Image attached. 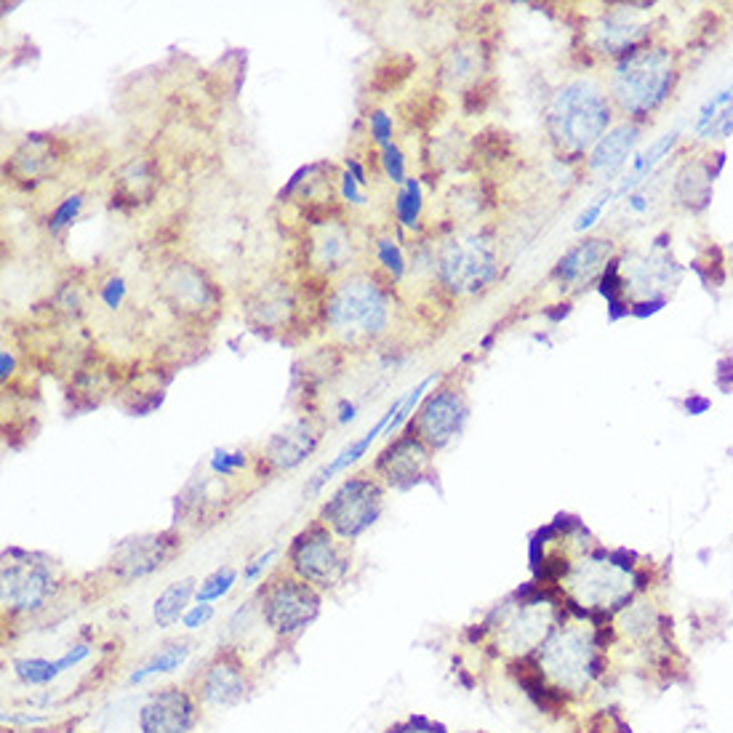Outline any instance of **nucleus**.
<instances>
[{
	"instance_id": "obj_1",
	"label": "nucleus",
	"mask_w": 733,
	"mask_h": 733,
	"mask_svg": "<svg viewBox=\"0 0 733 733\" xmlns=\"http://www.w3.org/2000/svg\"><path fill=\"white\" fill-rule=\"evenodd\" d=\"M320 320L328 334L350 350L382 342L392 328V283L379 272H350L328 286Z\"/></svg>"
},
{
	"instance_id": "obj_31",
	"label": "nucleus",
	"mask_w": 733,
	"mask_h": 733,
	"mask_svg": "<svg viewBox=\"0 0 733 733\" xmlns=\"http://www.w3.org/2000/svg\"><path fill=\"white\" fill-rule=\"evenodd\" d=\"M16 675L30 683V686H48L51 680H56L62 675L59 664L48 662V659H22V662L14 664Z\"/></svg>"
},
{
	"instance_id": "obj_17",
	"label": "nucleus",
	"mask_w": 733,
	"mask_h": 733,
	"mask_svg": "<svg viewBox=\"0 0 733 733\" xmlns=\"http://www.w3.org/2000/svg\"><path fill=\"white\" fill-rule=\"evenodd\" d=\"M142 733H190L195 726V704L179 688L150 696L139 715Z\"/></svg>"
},
{
	"instance_id": "obj_41",
	"label": "nucleus",
	"mask_w": 733,
	"mask_h": 733,
	"mask_svg": "<svg viewBox=\"0 0 733 733\" xmlns=\"http://www.w3.org/2000/svg\"><path fill=\"white\" fill-rule=\"evenodd\" d=\"M0 363H3V382H8V376L14 374V368H16V360H14V352L3 350L0 352Z\"/></svg>"
},
{
	"instance_id": "obj_35",
	"label": "nucleus",
	"mask_w": 733,
	"mask_h": 733,
	"mask_svg": "<svg viewBox=\"0 0 733 733\" xmlns=\"http://www.w3.org/2000/svg\"><path fill=\"white\" fill-rule=\"evenodd\" d=\"M368 134L371 142L382 150L387 144H392V118L384 110H374L368 115Z\"/></svg>"
},
{
	"instance_id": "obj_28",
	"label": "nucleus",
	"mask_w": 733,
	"mask_h": 733,
	"mask_svg": "<svg viewBox=\"0 0 733 733\" xmlns=\"http://www.w3.org/2000/svg\"><path fill=\"white\" fill-rule=\"evenodd\" d=\"M422 206H424V198H422V182L414 179V176H408L406 184L400 187L398 195H395V219H398L400 227H406V230H416L419 227V216H422Z\"/></svg>"
},
{
	"instance_id": "obj_27",
	"label": "nucleus",
	"mask_w": 733,
	"mask_h": 733,
	"mask_svg": "<svg viewBox=\"0 0 733 733\" xmlns=\"http://www.w3.org/2000/svg\"><path fill=\"white\" fill-rule=\"evenodd\" d=\"M480 70V51L472 46H456L451 48L440 67V78L451 83V86H464L467 80H475Z\"/></svg>"
},
{
	"instance_id": "obj_25",
	"label": "nucleus",
	"mask_w": 733,
	"mask_h": 733,
	"mask_svg": "<svg viewBox=\"0 0 733 733\" xmlns=\"http://www.w3.org/2000/svg\"><path fill=\"white\" fill-rule=\"evenodd\" d=\"M192 595H198L195 592V579H182V582L168 584L166 590L160 592L158 600H155V608H152L155 624L160 630H168L171 624L179 622V616L187 614Z\"/></svg>"
},
{
	"instance_id": "obj_24",
	"label": "nucleus",
	"mask_w": 733,
	"mask_h": 733,
	"mask_svg": "<svg viewBox=\"0 0 733 733\" xmlns=\"http://www.w3.org/2000/svg\"><path fill=\"white\" fill-rule=\"evenodd\" d=\"M696 134L704 139H723L733 134V86L704 102L696 120Z\"/></svg>"
},
{
	"instance_id": "obj_29",
	"label": "nucleus",
	"mask_w": 733,
	"mask_h": 733,
	"mask_svg": "<svg viewBox=\"0 0 733 733\" xmlns=\"http://www.w3.org/2000/svg\"><path fill=\"white\" fill-rule=\"evenodd\" d=\"M640 27L635 22H630L627 16H611L606 22L600 24L598 38L600 46L608 48V54H616V51H624L630 48L635 40L640 38Z\"/></svg>"
},
{
	"instance_id": "obj_38",
	"label": "nucleus",
	"mask_w": 733,
	"mask_h": 733,
	"mask_svg": "<svg viewBox=\"0 0 733 733\" xmlns=\"http://www.w3.org/2000/svg\"><path fill=\"white\" fill-rule=\"evenodd\" d=\"M275 555H278V547H270V550L262 552V555H259V558L251 560V563H248V566L243 568V582L254 584L256 579H259V576L264 574V568L270 566L272 560H275Z\"/></svg>"
},
{
	"instance_id": "obj_8",
	"label": "nucleus",
	"mask_w": 733,
	"mask_h": 733,
	"mask_svg": "<svg viewBox=\"0 0 733 733\" xmlns=\"http://www.w3.org/2000/svg\"><path fill=\"white\" fill-rule=\"evenodd\" d=\"M568 587L576 603L587 611H616L632 598L635 574L624 563L592 555L571 571Z\"/></svg>"
},
{
	"instance_id": "obj_23",
	"label": "nucleus",
	"mask_w": 733,
	"mask_h": 733,
	"mask_svg": "<svg viewBox=\"0 0 733 733\" xmlns=\"http://www.w3.org/2000/svg\"><path fill=\"white\" fill-rule=\"evenodd\" d=\"M246 678L238 664L230 659H216L200 683V694L208 704L216 707H232L246 696Z\"/></svg>"
},
{
	"instance_id": "obj_30",
	"label": "nucleus",
	"mask_w": 733,
	"mask_h": 733,
	"mask_svg": "<svg viewBox=\"0 0 733 733\" xmlns=\"http://www.w3.org/2000/svg\"><path fill=\"white\" fill-rule=\"evenodd\" d=\"M187 656H190V646H187V643L166 646L163 651H158V654L152 656L144 667H139V670L131 675V683H144V680L152 678V675H163V672L179 670V667L187 662Z\"/></svg>"
},
{
	"instance_id": "obj_21",
	"label": "nucleus",
	"mask_w": 733,
	"mask_h": 733,
	"mask_svg": "<svg viewBox=\"0 0 733 733\" xmlns=\"http://www.w3.org/2000/svg\"><path fill=\"white\" fill-rule=\"evenodd\" d=\"M296 310H299V304H296V296L291 294L288 283H267V286L256 291V296L251 299V307H248L254 323L262 326L264 331L286 328L294 320Z\"/></svg>"
},
{
	"instance_id": "obj_15",
	"label": "nucleus",
	"mask_w": 733,
	"mask_h": 733,
	"mask_svg": "<svg viewBox=\"0 0 733 733\" xmlns=\"http://www.w3.org/2000/svg\"><path fill=\"white\" fill-rule=\"evenodd\" d=\"M320 440H323V424L315 416H299L267 440L264 462L275 472H291L315 454Z\"/></svg>"
},
{
	"instance_id": "obj_6",
	"label": "nucleus",
	"mask_w": 733,
	"mask_h": 733,
	"mask_svg": "<svg viewBox=\"0 0 733 733\" xmlns=\"http://www.w3.org/2000/svg\"><path fill=\"white\" fill-rule=\"evenodd\" d=\"M384 510V486L376 478L355 475L336 488L323 504L320 523L334 531L344 542H355L374 526Z\"/></svg>"
},
{
	"instance_id": "obj_34",
	"label": "nucleus",
	"mask_w": 733,
	"mask_h": 733,
	"mask_svg": "<svg viewBox=\"0 0 733 733\" xmlns=\"http://www.w3.org/2000/svg\"><path fill=\"white\" fill-rule=\"evenodd\" d=\"M80 211H83V195H80V192L67 195V198L54 208V214L48 216V232H54L56 235V232L67 230V227L78 219Z\"/></svg>"
},
{
	"instance_id": "obj_19",
	"label": "nucleus",
	"mask_w": 733,
	"mask_h": 733,
	"mask_svg": "<svg viewBox=\"0 0 733 733\" xmlns=\"http://www.w3.org/2000/svg\"><path fill=\"white\" fill-rule=\"evenodd\" d=\"M400 403H403V395H400L398 400H392V406L387 408V411H384V414L379 416V419H376V424H374V427H371V430L366 432V435H360L358 440H352L350 446L342 448V451H339V454H336L334 459H331V462L326 464V467H323V470L315 472V475H312L310 483L304 486V494H310V496L312 494H318L320 488L326 486L328 480L336 478L339 472L350 470V467L355 462H360V459H363V456L368 454V448L374 446L376 438H379V435H384V432H387V427H390V422H392V419H395V414H398Z\"/></svg>"
},
{
	"instance_id": "obj_3",
	"label": "nucleus",
	"mask_w": 733,
	"mask_h": 733,
	"mask_svg": "<svg viewBox=\"0 0 733 733\" xmlns=\"http://www.w3.org/2000/svg\"><path fill=\"white\" fill-rule=\"evenodd\" d=\"M539 664L560 691L584 694L606 670V656L590 630L560 627L542 643Z\"/></svg>"
},
{
	"instance_id": "obj_10",
	"label": "nucleus",
	"mask_w": 733,
	"mask_h": 733,
	"mask_svg": "<svg viewBox=\"0 0 733 733\" xmlns=\"http://www.w3.org/2000/svg\"><path fill=\"white\" fill-rule=\"evenodd\" d=\"M320 614V595L299 576H283L262 590V619L275 635L291 638Z\"/></svg>"
},
{
	"instance_id": "obj_2",
	"label": "nucleus",
	"mask_w": 733,
	"mask_h": 733,
	"mask_svg": "<svg viewBox=\"0 0 733 733\" xmlns=\"http://www.w3.org/2000/svg\"><path fill=\"white\" fill-rule=\"evenodd\" d=\"M611 110L603 91L590 80H574L552 96L547 123L560 150L582 155L606 136Z\"/></svg>"
},
{
	"instance_id": "obj_4",
	"label": "nucleus",
	"mask_w": 733,
	"mask_h": 733,
	"mask_svg": "<svg viewBox=\"0 0 733 733\" xmlns=\"http://www.w3.org/2000/svg\"><path fill=\"white\" fill-rule=\"evenodd\" d=\"M672 86V59L664 48L632 51L616 67L611 91L624 112L635 118L646 115L664 102Z\"/></svg>"
},
{
	"instance_id": "obj_13",
	"label": "nucleus",
	"mask_w": 733,
	"mask_h": 733,
	"mask_svg": "<svg viewBox=\"0 0 733 733\" xmlns=\"http://www.w3.org/2000/svg\"><path fill=\"white\" fill-rule=\"evenodd\" d=\"M160 296L184 318H203L219 307V288L203 267L192 262H171L160 275Z\"/></svg>"
},
{
	"instance_id": "obj_18",
	"label": "nucleus",
	"mask_w": 733,
	"mask_h": 733,
	"mask_svg": "<svg viewBox=\"0 0 733 733\" xmlns=\"http://www.w3.org/2000/svg\"><path fill=\"white\" fill-rule=\"evenodd\" d=\"M59 166H62V152L56 150L51 136H30L11 155V174L19 182H46L59 171Z\"/></svg>"
},
{
	"instance_id": "obj_20",
	"label": "nucleus",
	"mask_w": 733,
	"mask_h": 733,
	"mask_svg": "<svg viewBox=\"0 0 733 733\" xmlns=\"http://www.w3.org/2000/svg\"><path fill=\"white\" fill-rule=\"evenodd\" d=\"M611 246L608 240H582L579 246H574L555 267V278L566 286H584L598 275L608 262Z\"/></svg>"
},
{
	"instance_id": "obj_5",
	"label": "nucleus",
	"mask_w": 733,
	"mask_h": 733,
	"mask_svg": "<svg viewBox=\"0 0 733 733\" xmlns=\"http://www.w3.org/2000/svg\"><path fill=\"white\" fill-rule=\"evenodd\" d=\"M432 272L451 294H478L488 288L499 275L494 246L486 238L448 240L446 246L432 256Z\"/></svg>"
},
{
	"instance_id": "obj_40",
	"label": "nucleus",
	"mask_w": 733,
	"mask_h": 733,
	"mask_svg": "<svg viewBox=\"0 0 733 733\" xmlns=\"http://www.w3.org/2000/svg\"><path fill=\"white\" fill-rule=\"evenodd\" d=\"M606 206H608V198H600L598 203H595V206L587 208V211H584V214L579 216V222H576V230H579V232H582V230H590L592 224L598 222L600 211H603V208H606Z\"/></svg>"
},
{
	"instance_id": "obj_22",
	"label": "nucleus",
	"mask_w": 733,
	"mask_h": 733,
	"mask_svg": "<svg viewBox=\"0 0 733 733\" xmlns=\"http://www.w3.org/2000/svg\"><path fill=\"white\" fill-rule=\"evenodd\" d=\"M638 136L640 128L635 126V123H622V126H616L614 131H608V134L592 147L587 168L598 176L616 174V171L627 163V155H630L632 147L638 144Z\"/></svg>"
},
{
	"instance_id": "obj_9",
	"label": "nucleus",
	"mask_w": 733,
	"mask_h": 733,
	"mask_svg": "<svg viewBox=\"0 0 733 733\" xmlns=\"http://www.w3.org/2000/svg\"><path fill=\"white\" fill-rule=\"evenodd\" d=\"M54 592L56 576L48 560H35L16 550L6 552L3 592H0V603L6 611H16V614L40 611L54 598Z\"/></svg>"
},
{
	"instance_id": "obj_33",
	"label": "nucleus",
	"mask_w": 733,
	"mask_h": 733,
	"mask_svg": "<svg viewBox=\"0 0 733 733\" xmlns=\"http://www.w3.org/2000/svg\"><path fill=\"white\" fill-rule=\"evenodd\" d=\"M379 166H382V174L387 176V182L398 184V187L406 184V155H403L398 144L392 142L379 150Z\"/></svg>"
},
{
	"instance_id": "obj_14",
	"label": "nucleus",
	"mask_w": 733,
	"mask_h": 733,
	"mask_svg": "<svg viewBox=\"0 0 733 733\" xmlns=\"http://www.w3.org/2000/svg\"><path fill=\"white\" fill-rule=\"evenodd\" d=\"M379 483L392 488H411L430 475V448L422 440L403 432L400 438L390 440L374 464Z\"/></svg>"
},
{
	"instance_id": "obj_36",
	"label": "nucleus",
	"mask_w": 733,
	"mask_h": 733,
	"mask_svg": "<svg viewBox=\"0 0 733 733\" xmlns=\"http://www.w3.org/2000/svg\"><path fill=\"white\" fill-rule=\"evenodd\" d=\"M246 462L248 459L243 451H216V454L211 456V470H214L216 475H222V478H230V475H235L238 470H243Z\"/></svg>"
},
{
	"instance_id": "obj_37",
	"label": "nucleus",
	"mask_w": 733,
	"mask_h": 733,
	"mask_svg": "<svg viewBox=\"0 0 733 733\" xmlns=\"http://www.w3.org/2000/svg\"><path fill=\"white\" fill-rule=\"evenodd\" d=\"M339 195H342L350 206H360V208L368 206V195L363 192V187H360V184L355 182L350 174H347V171L339 174Z\"/></svg>"
},
{
	"instance_id": "obj_32",
	"label": "nucleus",
	"mask_w": 733,
	"mask_h": 733,
	"mask_svg": "<svg viewBox=\"0 0 733 733\" xmlns=\"http://www.w3.org/2000/svg\"><path fill=\"white\" fill-rule=\"evenodd\" d=\"M238 582V571L235 568H219V571H214V574L208 576L206 582L200 584V590H198V603H214V600L224 598L227 592L232 590V584Z\"/></svg>"
},
{
	"instance_id": "obj_12",
	"label": "nucleus",
	"mask_w": 733,
	"mask_h": 733,
	"mask_svg": "<svg viewBox=\"0 0 733 733\" xmlns=\"http://www.w3.org/2000/svg\"><path fill=\"white\" fill-rule=\"evenodd\" d=\"M467 416H470V406L462 392L454 387H443L422 400L414 419L408 422V432L422 440L427 448L440 451L462 432Z\"/></svg>"
},
{
	"instance_id": "obj_39",
	"label": "nucleus",
	"mask_w": 733,
	"mask_h": 733,
	"mask_svg": "<svg viewBox=\"0 0 733 733\" xmlns=\"http://www.w3.org/2000/svg\"><path fill=\"white\" fill-rule=\"evenodd\" d=\"M211 616H214V606H211V603H198V606H192L190 611L182 616V622L187 630H198V627H203Z\"/></svg>"
},
{
	"instance_id": "obj_7",
	"label": "nucleus",
	"mask_w": 733,
	"mask_h": 733,
	"mask_svg": "<svg viewBox=\"0 0 733 733\" xmlns=\"http://www.w3.org/2000/svg\"><path fill=\"white\" fill-rule=\"evenodd\" d=\"M288 563L302 582L320 590H331L347 579L350 574V558L336 534L323 523L304 528L288 547Z\"/></svg>"
},
{
	"instance_id": "obj_11",
	"label": "nucleus",
	"mask_w": 733,
	"mask_h": 733,
	"mask_svg": "<svg viewBox=\"0 0 733 733\" xmlns=\"http://www.w3.org/2000/svg\"><path fill=\"white\" fill-rule=\"evenodd\" d=\"M355 259H358V243H355L350 222L334 214L312 224L307 232V267L312 275L328 283L342 280L355 272L352 270Z\"/></svg>"
},
{
	"instance_id": "obj_26",
	"label": "nucleus",
	"mask_w": 733,
	"mask_h": 733,
	"mask_svg": "<svg viewBox=\"0 0 733 733\" xmlns=\"http://www.w3.org/2000/svg\"><path fill=\"white\" fill-rule=\"evenodd\" d=\"M371 248H374V262L379 264V275L382 278H387L390 283H400V280L406 278L408 256L403 251V246H400V240L392 232L376 235Z\"/></svg>"
},
{
	"instance_id": "obj_16",
	"label": "nucleus",
	"mask_w": 733,
	"mask_h": 733,
	"mask_svg": "<svg viewBox=\"0 0 733 733\" xmlns=\"http://www.w3.org/2000/svg\"><path fill=\"white\" fill-rule=\"evenodd\" d=\"M176 539L171 534H144L128 539L112 555V571L123 582L150 576L174 558Z\"/></svg>"
}]
</instances>
